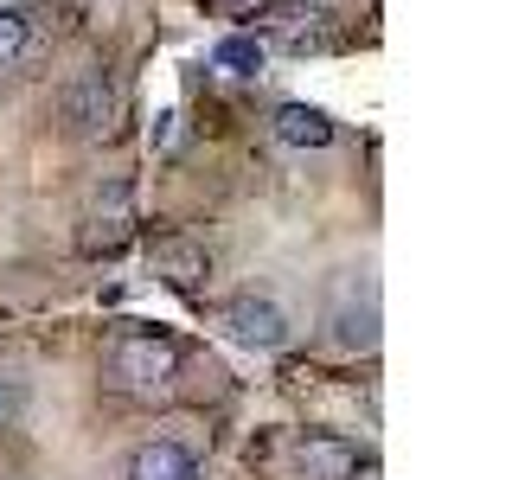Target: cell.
Masks as SVG:
<instances>
[{
    "label": "cell",
    "instance_id": "6da1fadb",
    "mask_svg": "<svg viewBox=\"0 0 512 480\" xmlns=\"http://www.w3.org/2000/svg\"><path fill=\"white\" fill-rule=\"evenodd\" d=\"M180 365H186L180 340H167V333H154V327H128V333L109 340L103 372L128 397H167L173 384H180Z\"/></svg>",
    "mask_w": 512,
    "mask_h": 480
},
{
    "label": "cell",
    "instance_id": "7a4b0ae2",
    "mask_svg": "<svg viewBox=\"0 0 512 480\" xmlns=\"http://www.w3.org/2000/svg\"><path fill=\"white\" fill-rule=\"evenodd\" d=\"M333 7L327 0H269L263 13H256V39L276 45L288 58H308V52H327L333 45Z\"/></svg>",
    "mask_w": 512,
    "mask_h": 480
},
{
    "label": "cell",
    "instance_id": "3957f363",
    "mask_svg": "<svg viewBox=\"0 0 512 480\" xmlns=\"http://www.w3.org/2000/svg\"><path fill=\"white\" fill-rule=\"evenodd\" d=\"M359 474V448L327 429H301L282 448V480H352Z\"/></svg>",
    "mask_w": 512,
    "mask_h": 480
},
{
    "label": "cell",
    "instance_id": "277c9868",
    "mask_svg": "<svg viewBox=\"0 0 512 480\" xmlns=\"http://www.w3.org/2000/svg\"><path fill=\"white\" fill-rule=\"evenodd\" d=\"M218 327H224V340L244 346V352H282L288 340H295L288 314L276 308V301H263V295H237V301H224V308H218Z\"/></svg>",
    "mask_w": 512,
    "mask_h": 480
},
{
    "label": "cell",
    "instance_id": "5b68a950",
    "mask_svg": "<svg viewBox=\"0 0 512 480\" xmlns=\"http://www.w3.org/2000/svg\"><path fill=\"white\" fill-rule=\"evenodd\" d=\"M128 237H135V186H128V180H109L90 199V212H84V250L90 256H116Z\"/></svg>",
    "mask_w": 512,
    "mask_h": 480
},
{
    "label": "cell",
    "instance_id": "8992f818",
    "mask_svg": "<svg viewBox=\"0 0 512 480\" xmlns=\"http://www.w3.org/2000/svg\"><path fill=\"white\" fill-rule=\"evenodd\" d=\"M333 340L352 346V352L378 346V282L365 276V269L333 288Z\"/></svg>",
    "mask_w": 512,
    "mask_h": 480
},
{
    "label": "cell",
    "instance_id": "52a82bcc",
    "mask_svg": "<svg viewBox=\"0 0 512 480\" xmlns=\"http://www.w3.org/2000/svg\"><path fill=\"white\" fill-rule=\"evenodd\" d=\"M148 269L167 288H199L205 276H212V250H205L199 237H186V231H160L148 244Z\"/></svg>",
    "mask_w": 512,
    "mask_h": 480
},
{
    "label": "cell",
    "instance_id": "ba28073f",
    "mask_svg": "<svg viewBox=\"0 0 512 480\" xmlns=\"http://www.w3.org/2000/svg\"><path fill=\"white\" fill-rule=\"evenodd\" d=\"M64 116H71V128H84V135L109 128L116 122V84H109L103 71H84L71 90H64Z\"/></svg>",
    "mask_w": 512,
    "mask_h": 480
},
{
    "label": "cell",
    "instance_id": "9c48e42d",
    "mask_svg": "<svg viewBox=\"0 0 512 480\" xmlns=\"http://www.w3.org/2000/svg\"><path fill=\"white\" fill-rule=\"evenodd\" d=\"M276 141L295 148V154H320V148H333V116L314 109V103H282L276 109Z\"/></svg>",
    "mask_w": 512,
    "mask_h": 480
},
{
    "label": "cell",
    "instance_id": "30bf717a",
    "mask_svg": "<svg viewBox=\"0 0 512 480\" xmlns=\"http://www.w3.org/2000/svg\"><path fill=\"white\" fill-rule=\"evenodd\" d=\"M128 480H199V461L180 442H141L128 455Z\"/></svg>",
    "mask_w": 512,
    "mask_h": 480
},
{
    "label": "cell",
    "instance_id": "8fae6325",
    "mask_svg": "<svg viewBox=\"0 0 512 480\" xmlns=\"http://www.w3.org/2000/svg\"><path fill=\"white\" fill-rule=\"evenodd\" d=\"M26 52H32V13L0 7V71H7V64H20Z\"/></svg>",
    "mask_w": 512,
    "mask_h": 480
},
{
    "label": "cell",
    "instance_id": "7c38bea8",
    "mask_svg": "<svg viewBox=\"0 0 512 480\" xmlns=\"http://www.w3.org/2000/svg\"><path fill=\"white\" fill-rule=\"evenodd\" d=\"M212 64H218L224 77H250V71H263V39H218Z\"/></svg>",
    "mask_w": 512,
    "mask_h": 480
},
{
    "label": "cell",
    "instance_id": "4fadbf2b",
    "mask_svg": "<svg viewBox=\"0 0 512 480\" xmlns=\"http://www.w3.org/2000/svg\"><path fill=\"white\" fill-rule=\"evenodd\" d=\"M173 135H180V116H160V128H154V141H160V148H173Z\"/></svg>",
    "mask_w": 512,
    "mask_h": 480
},
{
    "label": "cell",
    "instance_id": "5bb4252c",
    "mask_svg": "<svg viewBox=\"0 0 512 480\" xmlns=\"http://www.w3.org/2000/svg\"><path fill=\"white\" fill-rule=\"evenodd\" d=\"M199 7H212V13H237V7H256V0H199Z\"/></svg>",
    "mask_w": 512,
    "mask_h": 480
}]
</instances>
